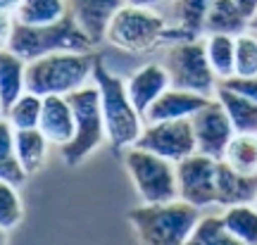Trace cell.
Here are the masks:
<instances>
[{
  "mask_svg": "<svg viewBox=\"0 0 257 245\" xmlns=\"http://www.w3.org/2000/svg\"><path fill=\"white\" fill-rule=\"evenodd\" d=\"M167 22L155 8L124 3L110 19L105 41L124 53H148L160 43H167Z\"/></svg>",
  "mask_w": 257,
  "mask_h": 245,
  "instance_id": "cell-5",
  "label": "cell"
},
{
  "mask_svg": "<svg viewBox=\"0 0 257 245\" xmlns=\"http://www.w3.org/2000/svg\"><path fill=\"white\" fill-rule=\"evenodd\" d=\"M24 217V205L17 193V186L0 181V228L12 231Z\"/></svg>",
  "mask_w": 257,
  "mask_h": 245,
  "instance_id": "cell-29",
  "label": "cell"
},
{
  "mask_svg": "<svg viewBox=\"0 0 257 245\" xmlns=\"http://www.w3.org/2000/svg\"><path fill=\"white\" fill-rule=\"evenodd\" d=\"M250 29V17L238 8L236 0H212L205 17V34H231L238 36Z\"/></svg>",
  "mask_w": 257,
  "mask_h": 245,
  "instance_id": "cell-20",
  "label": "cell"
},
{
  "mask_svg": "<svg viewBox=\"0 0 257 245\" xmlns=\"http://www.w3.org/2000/svg\"><path fill=\"white\" fill-rule=\"evenodd\" d=\"M250 31H255V34H257V12L250 17Z\"/></svg>",
  "mask_w": 257,
  "mask_h": 245,
  "instance_id": "cell-36",
  "label": "cell"
},
{
  "mask_svg": "<svg viewBox=\"0 0 257 245\" xmlns=\"http://www.w3.org/2000/svg\"><path fill=\"white\" fill-rule=\"evenodd\" d=\"M38 129L46 134L53 146L62 148L74 138V112L67 95H46L43 98V112Z\"/></svg>",
  "mask_w": 257,
  "mask_h": 245,
  "instance_id": "cell-16",
  "label": "cell"
},
{
  "mask_svg": "<svg viewBox=\"0 0 257 245\" xmlns=\"http://www.w3.org/2000/svg\"><path fill=\"white\" fill-rule=\"evenodd\" d=\"M238 3V8L245 12V17H252L257 12V0H236Z\"/></svg>",
  "mask_w": 257,
  "mask_h": 245,
  "instance_id": "cell-33",
  "label": "cell"
},
{
  "mask_svg": "<svg viewBox=\"0 0 257 245\" xmlns=\"http://www.w3.org/2000/svg\"><path fill=\"white\" fill-rule=\"evenodd\" d=\"M221 83L233 88V91L243 93V95H248L250 100L257 102V76H229V79H224Z\"/></svg>",
  "mask_w": 257,
  "mask_h": 245,
  "instance_id": "cell-31",
  "label": "cell"
},
{
  "mask_svg": "<svg viewBox=\"0 0 257 245\" xmlns=\"http://www.w3.org/2000/svg\"><path fill=\"white\" fill-rule=\"evenodd\" d=\"M41 112H43V95L24 91L5 109V119L15 129H36L41 121Z\"/></svg>",
  "mask_w": 257,
  "mask_h": 245,
  "instance_id": "cell-28",
  "label": "cell"
},
{
  "mask_svg": "<svg viewBox=\"0 0 257 245\" xmlns=\"http://www.w3.org/2000/svg\"><path fill=\"white\" fill-rule=\"evenodd\" d=\"M72 102L74 112V138L67 146L60 148L64 164L76 167L81 164L91 153L100 148L102 141H107V131H105V119H102L100 107V93L95 83H88L79 91L67 95Z\"/></svg>",
  "mask_w": 257,
  "mask_h": 245,
  "instance_id": "cell-6",
  "label": "cell"
},
{
  "mask_svg": "<svg viewBox=\"0 0 257 245\" xmlns=\"http://www.w3.org/2000/svg\"><path fill=\"white\" fill-rule=\"evenodd\" d=\"M8 240V231L5 228H0V243H5Z\"/></svg>",
  "mask_w": 257,
  "mask_h": 245,
  "instance_id": "cell-37",
  "label": "cell"
},
{
  "mask_svg": "<svg viewBox=\"0 0 257 245\" xmlns=\"http://www.w3.org/2000/svg\"><path fill=\"white\" fill-rule=\"evenodd\" d=\"M191 124H193V134H195L198 153L210 155L214 160H221L229 141L236 134V129L231 124L224 105L217 98H212L205 107H200L193 114Z\"/></svg>",
  "mask_w": 257,
  "mask_h": 245,
  "instance_id": "cell-11",
  "label": "cell"
},
{
  "mask_svg": "<svg viewBox=\"0 0 257 245\" xmlns=\"http://www.w3.org/2000/svg\"><path fill=\"white\" fill-rule=\"evenodd\" d=\"M93 83L98 86V93H100L102 119H105L110 148L114 153H121L138 141L141 131L146 127V119L128 98L126 81L119 79L117 74H112L98 57L93 67Z\"/></svg>",
  "mask_w": 257,
  "mask_h": 245,
  "instance_id": "cell-2",
  "label": "cell"
},
{
  "mask_svg": "<svg viewBox=\"0 0 257 245\" xmlns=\"http://www.w3.org/2000/svg\"><path fill=\"white\" fill-rule=\"evenodd\" d=\"M126 3H134V5H148V8H155L160 3H167V0H126Z\"/></svg>",
  "mask_w": 257,
  "mask_h": 245,
  "instance_id": "cell-35",
  "label": "cell"
},
{
  "mask_svg": "<svg viewBox=\"0 0 257 245\" xmlns=\"http://www.w3.org/2000/svg\"><path fill=\"white\" fill-rule=\"evenodd\" d=\"M205 53L210 60L212 72L224 81L236 74V36L231 34H205Z\"/></svg>",
  "mask_w": 257,
  "mask_h": 245,
  "instance_id": "cell-22",
  "label": "cell"
},
{
  "mask_svg": "<svg viewBox=\"0 0 257 245\" xmlns=\"http://www.w3.org/2000/svg\"><path fill=\"white\" fill-rule=\"evenodd\" d=\"M69 12V0H22L15 19L22 24H53Z\"/></svg>",
  "mask_w": 257,
  "mask_h": 245,
  "instance_id": "cell-26",
  "label": "cell"
},
{
  "mask_svg": "<svg viewBox=\"0 0 257 245\" xmlns=\"http://www.w3.org/2000/svg\"><path fill=\"white\" fill-rule=\"evenodd\" d=\"M27 176L29 174L24 172L15 150V127L5 117H0V181L22 186Z\"/></svg>",
  "mask_w": 257,
  "mask_h": 245,
  "instance_id": "cell-23",
  "label": "cell"
},
{
  "mask_svg": "<svg viewBox=\"0 0 257 245\" xmlns=\"http://www.w3.org/2000/svg\"><path fill=\"white\" fill-rule=\"evenodd\" d=\"M191 245H238V240L231 236V231L224 224V217L217 214H200L198 224L193 226L191 236H188Z\"/></svg>",
  "mask_w": 257,
  "mask_h": 245,
  "instance_id": "cell-27",
  "label": "cell"
},
{
  "mask_svg": "<svg viewBox=\"0 0 257 245\" xmlns=\"http://www.w3.org/2000/svg\"><path fill=\"white\" fill-rule=\"evenodd\" d=\"M169 86H172V81H169L167 67L165 64H157V62H148V64H143V67H138L136 72L126 79L128 98H131V102L136 105V109L141 114H146L148 107H150Z\"/></svg>",
  "mask_w": 257,
  "mask_h": 245,
  "instance_id": "cell-13",
  "label": "cell"
},
{
  "mask_svg": "<svg viewBox=\"0 0 257 245\" xmlns=\"http://www.w3.org/2000/svg\"><path fill=\"white\" fill-rule=\"evenodd\" d=\"M224 224L231 231V236L243 245H257V205L243 202L224 207Z\"/></svg>",
  "mask_w": 257,
  "mask_h": 245,
  "instance_id": "cell-24",
  "label": "cell"
},
{
  "mask_svg": "<svg viewBox=\"0 0 257 245\" xmlns=\"http://www.w3.org/2000/svg\"><path fill=\"white\" fill-rule=\"evenodd\" d=\"M210 95H200V93L184 91V88H174L169 86L160 98L148 107L143 114L146 121H167V119H191L200 107L210 102Z\"/></svg>",
  "mask_w": 257,
  "mask_h": 245,
  "instance_id": "cell-14",
  "label": "cell"
},
{
  "mask_svg": "<svg viewBox=\"0 0 257 245\" xmlns=\"http://www.w3.org/2000/svg\"><path fill=\"white\" fill-rule=\"evenodd\" d=\"M165 67L174 88H184V91L210 95V98L217 93L219 79L212 72L202 38L169 43Z\"/></svg>",
  "mask_w": 257,
  "mask_h": 245,
  "instance_id": "cell-8",
  "label": "cell"
},
{
  "mask_svg": "<svg viewBox=\"0 0 257 245\" xmlns=\"http://www.w3.org/2000/svg\"><path fill=\"white\" fill-rule=\"evenodd\" d=\"M27 91V60H22L10 48H0V102L8 109Z\"/></svg>",
  "mask_w": 257,
  "mask_h": 245,
  "instance_id": "cell-19",
  "label": "cell"
},
{
  "mask_svg": "<svg viewBox=\"0 0 257 245\" xmlns=\"http://www.w3.org/2000/svg\"><path fill=\"white\" fill-rule=\"evenodd\" d=\"M53 146L41 129H15V150L24 172L36 174L48 157V148Z\"/></svg>",
  "mask_w": 257,
  "mask_h": 245,
  "instance_id": "cell-21",
  "label": "cell"
},
{
  "mask_svg": "<svg viewBox=\"0 0 257 245\" xmlns=\"http://www.w3.org/2000/svg\"><path fill=\"white\" fill-rule=\"evenodd\" d=\"M221 160L236 172L257 176V134H233Z\"/></svg>",
  "mask_w": 257,
  "mask_h": 245,
  "instance_id": "cell-25",
  "label": "cell"
},
{
  "mask_svg": "<svg viewBox=\"0 0 257 245\" xmlns=\"http://www.w3.org/2000/svg\"><path fill=\"white\" fill-rule=\"evenodd\" d=\"M200 214V207L176 198L169 202H143L141 207L128 209L126 219L141 243L181 245L188 243V236Z\"/></svg>",
  "mask_w": 257,
  "mask_h": 245,
  "instance_id": "cell-1",
  "label": "cell"
},
{
  "mask_svg": "<svg viewBox=\"0 0 257 245\" xmlns=\"http://www.w3.org/2000/svg\"><path fill=\"white\" fill-rule=\"evenodd\" d=\"M95 55L62 50L27 62V91L38 95H69L93 81Z\"/></svg>",
  "mask_w": 257,
  "mask_h": 245,
  "instance_id": "cell-4",
  "label": "cell"
},
{
  "mask_svg": "<svg viewBox=\"0 0 257 245\" xmlns=\"http://www.w3.org/2000/svg\"><path fill=\"white\" fill-rule=\"evenodd\" d=\"M12 24H15V15L0 10V48H8L10 34H12Z\"/></svg>",
  "mask_w": 257,
  "mask_h": 245,
  "instance_id": "cell-32",
  "label": "cell"
},
{
  "mask_svg": "<svg viewBox=\"0 0 257 245\" xmlns=\"http://www.w3.org/2000/svg\"><path fill=\"white\" fill-rule=\"evenodd\" d=\"M214 98L224 105L231 124L236 129V134H257V102L255 100H250L248 95H243V93L224 86L221 81L217 86Z\"/></svg>",
  "mask_w": 257,
  "mask_h": 245,
  "instance_id": "cell-18",
  "label": "cell"
},
{
  "mask_svg": "<svg viewBox=\"0 0 257 245\" xmlns=\"http://www.w3.org/2000/svg\"><path fill=\"white\" fill-rule=\"evenodd\" d=\"M8 48L12 53H17L22 60H36L50 53H62V50H79V53H91L93 43L88 34L79 27V22L74 19L72 12H67L62 19H57L53 24H22L15 19L12 34H10Z\"/></svg>",
  "mask_w": 257,
  "mask_h": 245,
  "instance_id": "cell-3",
  "label": "cell"
},
{
  "mask_svg": "<svg viewBox=\"0 0 257 245\" xmlns=\"http://www.w3.org/2000/svg\"><path fill=\"white\" fill-rule=\"evenodd\" d=\"M19 3H22V0H0V10H3V12H10V15H15L17 8H19Z\"/></svg>",
  "mask_w": 257,
  "mask_h": 245,
  "instance_id": "cell-34",
  "label": "cell"
},
{
  "mask_svg": "<svg viewBox=\"0 0 257 245\" xmlns=\"http://www.w3.org/2000/svg\"><path fill=\"white\" fill-rule=\"evenodd\" d=\"M124 164L143 202H169L179 198L176 164L167 157L131 146L124 150Z\"/></svg>",
  "mask_w": 257,
  "mask_h": 245,
  "instance_id": "cell-7",
  "label": "cell"
},
{
  "mask_svg": "<svg viewBox=\"0 0 257 245\" xmlns=\"http://www.w3.org/2000/svg\"><path fill=\"white\" fill-rule=\"evenodd\" d=\"M126 0H69V12L95 46L105 41L110 19Z\"/></svg>",
  "mask_w": 257,
  "mask_h": 245,
  "instance_id": "cell-15",
  "label": "cell"
},
{
  "mask_svg": "<svg viewBox=\"0 0 257 245\" xmlns=\"http://www.w3.org/2000/svg\"><path fill=\"white\" fill-rule=\"evenodd\" d=\"M255 205H257V198H255Z\"/></svg>",
  "mask_w": 257,
  "mask_h": 245,
  "instance_id": "cell-39",
  "label": "cell"
},
{
  "mask_svg": "<svg viewBox=\"0 0 257 245\" xmlns=\"http://www.w3.org/2000/svg\"><path fill=\"white\" fill-rule=\"evenodd\" d=\"M217 162L219 160L202 153H193L176 162L179 198L200 209L217 205Z\"/></svg>",
  "mask_w": 257,
  "mask_h": 245,
  "instance_id": "cell-10",
  "label": "cell"
},
{
  "mask_svg": "<svg viewBox=\"0 0 257 245\" xmlns=\"http://www.w3.org/2000/svg\"><path fill=\"white\" fill-rule=\"evenodd\" d=\"M233 76H257V34L250 29L236 36V74Z\"/></svg>",
  "mask_w": 257,
  "mask_h": 245,
  "instance_id": "cell-30",
  "label": "cell"
},
{
  "mask_svg": "<svg viewBox=\"0 0 257 245\" xmlns=\"http://www.w3.org/2000/svg\"><path fill=\"white\" fill-rule=\"evenodd\" d=\"M257 198V176L236 172L224 160L217 162V205L231 207L243 202H255Z\"/></svg>",
  "mask_w": 257,
  "mask_h": 245,
  "instance_id": "cell-17",
  "label": "cell"
},
{
  "mask_svg": "<svg viewBox=\"0 0 257 245\" xmlns=\"http://www.w3.org/2000/svg\"><path fill=\"white\" fill-rule=\"evenodd\" d=\"M3 114H5V109H3V102H0V117H3Z\"/></svg>",
  "mask_w": 257,
  "mask_h": 245,
  "instance_id": "cell-38",
  "label": "cell"
},
{
  "mask_svg": "<svg viewBox=\"0 0 257 245\" xmlns=\"http://www.w3.org/2000/svg\"><path fill=\"white\" fill-rule=\"evenodd\" d=\"M210 5L212 0H172V22L167 24V43L202 38Z\"/></svg>",
  "mask_w": 257,
  "mask_h": 245,
  "instance_id": "cell-12",
  "label": "cell"
},
{
  "mask_svg": "<svg viewBox=\"0 0 257 245\" xmlns=\"http://www.w3.org/2000/svg\"><path fill=\"white\" fill-rule=\"evenodd\" d=\"M136 148L162 155L169 162H181L184 157L198 153L195 134H193L191 119H167V121H146Z\"/></svg>",
  "mask_w": 257,
  "mask_h": 245,
  "instance_id": "cell-9",
  "label": "cell"
}]
</instances>
